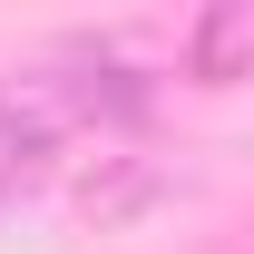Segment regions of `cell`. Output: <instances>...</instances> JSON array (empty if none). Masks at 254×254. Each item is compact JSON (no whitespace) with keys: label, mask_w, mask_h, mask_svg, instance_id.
<instances>
[{"label":"cell","mask_w":254,"mask_h":254,"mask_svg":"<svg viewBox=\"0 0 254 254\" xmlns=\"http://www.w3.org/2000/svg\"><path fill=\"white\" fill-rule=\"evenodd\" d=\"M68 98L49 88V68H30V78H0V186H30L39 166L68 147Z\"/></svg>","instance_id":"6da1fadb"},{"label":"cell","mask_w":254,"mask_h":254,"mask_svg":"<svg viewBox=\"0 0 254 254\" xmlns=\"http://www.w3.org/2000/svg\"><path fill=\"white\" fill-rule=\"evenodd\" d=\"M186 78H205V88L254 78V0H215V10H195V30H186Z\"/></svg>","instance_id":"7a4b0ae2"}]
</instances>
